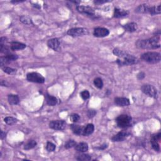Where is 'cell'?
<instances>
[{"label": "cell", "mask_w": 161, "mask_h": 161, "mask_svg": "<svg viewBox=\"0 0 161 161\" xmlns=\"http://www.w3.org/2000/svg\"><path fill=\"white\" fill-rule=\"evenodd\" d=\"M136 47L142 49H157L160 47V37H155L148 39L139 40L135 43Z\"/></svg>", "instance_id": "1"}, {"label": "cell", "mask_w": 161, "mask_h": 161, "mask_svg": "<svg viewBox=\"0 0 161 161\" xmlns=\"http://www.w3.org/2000/svg\"><path fill=\"white\" fill-rule=\"evenodd\" d=\"M141 59L150 64L159 63L161 60L160 53L156 52H148L144 53L140 57Z\"/></svg>", "instance_id": "2"}, {"label": "cell", "mask_w": 161, "mask_h": 161, "mask_svg": "<svg viewBox=\"0 0 161 161\" xmlns=\"http://www.w3.org/2000/svg\"><path fill=\"white\" fill-rule=\"evenodd\" d=\"M131 117L127 115H121L116 118L117 125L122 129L130 127L131 125Z\"/></svg>", "instance_id": "3"}, {"label": "cell", "mask_w": 161, "mask_h": 161, "mask_svg": "<svg viewBox=\"0 0 161 161\" xmlns=\"http://www.w3.org/2000/svg\"><path fill=\"white\" fill-rule=\"evenodd\" d=\"M141 90L144 94L149 97L155 99L158 98L157 90L153 86L150 84H144L141 87Z\"/></svg>", "instance_id": "4"}, {"label": "cell", "mask_w": 161, "mask_h": 161, "mask_svg": "<svg viewBox=\"0 0 161 161\" xmlns=\"http://www.w3.org/2000/svg\"><path fill=\"white\" fill-rule=\"evenodd\" d=\"M27 79L32 82H35V83L42 84L45 82V78L44 76L41 75L38 72H30L27 74Z\"/></svg>", "instance_id": "5"}, {"label": "cell", "mask_w": 161, "mask_h": 161, "mask_svg": "<svg viewBox=\"0 0 161 161\" xmlns=\"http://www.w3.org/2000/svg\"><path fill=\"white\" fill-rule=\"evenodd\" d=\"M67 34L68 35L72 37H81L84 36L88 34V30L85 28H72L69 29Z\"/></svg>", "instance_id": "6"}, {"label": "cell", "mask_w": 161, "mask_h": 161, "mask_svg": "<svg viewBox=\"0 0 161 161\" xmlns=\"http://www.w3.org/2000/svg\"><path fill=\"white\" fill-rule=\"evenodd\" d=\"M117 64L120 65V66H124V65H133L137 63V59L136 57L134 56L129 55V56H128L126 57L125 59H118L117 60Z\"/></svg>", "instance_id": "7"}, {"label": "cell", "mask_w": 161, "mask_h": 161, "mask_svg": "<svg viewBox=\"0 0 161 161\" xmlns=\"http://www.w3.org/2000/svg\"><path fill=\"white\" fill-rule=\"evenodd\" d=\"M49 127L55 130H63L66 127V123L64 120H53L49 123Z\"/></svg>", "instance_id": "8"}, {"label": "cell", "mask_w": 161, "mask_h": 161, "mask_svg": "<svg viewBox=\"0 0 161 161\" xmlns=\"http://www.w3.org/2000/svg\"><path fill=\"white\" fill-rule=\"evenodd\" d=\"M18 59V56L16 54H12V53H8L5 57H1L0 59V64H1V67L5 66V64L10 63L11 61H15Z\"/></svg>", "instance_id": "9"}, {"label": "cell", "mask_w": 161, "mask_h": 161, "mask_svg": "<svg viewBox=\"0 0 161 161\" xmlns=\"http://www.w3.org/2000/svg\"><path fill=\"white\" fill-rule=\"evenodd\" d=\"M110 34V31L106 28L98 27L94 30L93 35L98 38H102V37H107Z\"/></svg>", "instance_id": "10"}, {"label": "cell", "mask_w": 161, "mask_h": 161, "mask_svg": "<svg viewBox=\"0 0 161 161\" xmlns=\"http://www.w3.org/2000/svg\"><path fill=\"white\" fill-rule=\"evenodd\" d=\"M76 10L80 13L84 14L88 16H93L94 15V10L91 7L85 6H77Z\"/></svg>", "instance_id": "11"}, {"label": "cell", "mask_w": 161, "mask_h": 161, "mask_svg": "<svg viewBox=\"0 0 161 161\" xmlns=\"http://www.w3.org/2000/svg\"><path fill=\"white\" fill-rule=\"evenodd\" d=\"M47 45L49 48L53 49L54 51H59L60 50V43L58 39L54 38L48 40Z\"/></svg>", "instance_id": "12"}, {"label": "cell", "mask_w": 161, "mask_h": 161, "mask_svg": "<svg viewBox=\"0 0 161 161\" xmlns=\"http://www.w3.org/2000/svg\"><path fill=\"white\" fill-rule=\"evenodd\" d=\"M129 135V134H128L126 131H120L117 135H114L111 138V140L113 142H122L123 140H125Z\"/></svg>", "instance_id": "13"}, {"label": "cell", "mask_w": 161, "mask_h": 161, "mask_svg": "<svg viewBox=\"0 0 161 161\" xmlns=\"http://www.w3.org/2000/svg\"><path fill=\"white\" fill-rule=\"evenodd\" d=\"M115 104L119 106H129L130 103V100L127 98L117 97L115 98Z\"/></svg>", "instance_id": "14"}, {"label": "cell", "mask_w": 161, "mask_h": 161, "mask_svg": "<svg viewBox=\"0 0 161 161\" xmlns=\"http://www.w3.org/2000/svg\"><path fill=\"white\" fill-rule=\"evenodd\" d=\"M151 7L150 6H148L146 4H142V5H139L135 9V12L138 13H148L150 14Z\"/></svg>", "instance_id": "15"}, {"label": "cell", "mask_w": 161, "mask_h": 161, "mask_svg": "<svg viewBox=\"0 0 161 161\" xmlns=\"http://www.w3.org/2000/svg\"><path fill=\"white\" fill-rule=\"evenodd\" d=\"M123 28L125 31L130 33H132L137 31L138 28V25L135 22H131L123 25Z\"/></svg>", "instance_id": "16"}, {"label": "cell", "mask_w": 161, "mask_h": 161, "mask_svg": "<svg viewBox=\"0 0 161 161\" xmlns=\"http://www.w3.org/2000/svg\"><path fill=\"white\" fill-rule=\"evenodd\" d=\"M129 11L125 10H121L119 9V8H115L114 10V14L113 16L116 18H122V17H125V16H127L128 15H129Z\"/></svg>", "instance_id": "17"}, {"label": "cell", "mask_w": 161, "mask_h": 161, "mask_svg": "<svg viewBox=\"0 0 161 161\" xmlns=\"http://www.w3.org/2000/svg\"><path fill=\"white\" fill-rule=\"evenodd\" d=\"M113 54L118 56L119 58L120 59H125L126 57H127L128 56H129V53H128L127 52H126L124 51H122L121 49H120L118 48H115L113 49Z\"/></svg>", "instance_id": "18"}, {"label": "cell", "mask_w": 161, "mask_h": 161, "mask_svg": "<svg viewBox=\"0 0 161 161\" xmlns=\"http://www.w3.org/2000/svg\"><path fill=\"white\" fill-rule=\"evenodd\" d=\"M70 127H71V129L74 134L78 135H83V131H84V127H81V126L77 125L72 124L70 126Z\"/></svg>", "instance_id": "19"}, {"label": "cell", "mask_w": 161, "mask_h": 161, "mask_svg": "<svg viewBox=\"0 0 161 161\" xmlns=\"http://www.w3.org/2000/svg\"><path fill=\"white\" fill-rule=\"evenodd\" d=\"M27 45L21 42H12L11 43V49L12 51H18V50H23L25 49Z\"/></svg>", "instance_id": "20"}, {"label": "cell", "mask_w": 161, "mask_h": 161, "mask_svg": "<svg viewBox=\"0 0 161 161\" xmlns=\"http://www.w3.org/2000/svg\"><path fill=\"white\" fill-rule=\"evenodd\" d=\"M75 149L79 152H86L88 150V145L86 142H81L76 145Z\"/></svg>", "instance_id": "21"}, {"label": "cell", "mask_w": 161, "mask_h": 161, "mask_svg": "<svg viewBox=\"0 0 161 161\" xmlns=\"http://www.w3.org/2000/svg\"><path fill=\"white\" fill-rule=\"evenodd\" d=\"M45 100H46L47 104L49 106H53L57 104V99L55 97L50 95V94H47L45 96Z\"/></svg>", "instance_id": "22"}, {"label": "cell", "mask_w": 161, "mask_h": 161, "mask_svg": "<svg viewBox=\"0 0 161 161\" xmlns=\"http://www.w3.org/2000/svg\"><path fill=\"white\" fill-rule=\"evenodd\" d=\"M8 100L11 105H16L20 102L19 97L16 94H9L8 96Z\"/></svg>", "instance_id": "23"}, {"label": "cell", "mask_w": 161, "mask_h": 161, "mask_svg": "<svg viewBox=\"0 0 161 161\" xmlns=\"http://www.w3.org/2000/svg\"><path fill=\"white\" fill-rule=\"evenodd\" d=\"M94 130V126L92 123H89V124H88L87 126L84 127V131H83V135L84 136H89L91 134H92L93 133V131Z\"/></svg>", "instance_id": "24"}, {"label": "cell", "mask_w": 161, "mask_h": 161, "mask_svg": "<svg viewBox=\"0 0 161 161\" xmlns=\"http://www.w3.org/2000/svg\"><path fill=\"white\" fill-rule=\"evenodd\" d=\"M20 20L22 23L25 25H33V22L32 18L28 16L23 15L20 17Z\"/></svg>", "instance_id": "25"}, {"label": "cell", "mask_w": 161, "mask_h": 161, "mask_svg": "<svg viewBox=\"0 0 161 161\" xmlns=\"http://www.w3.org/2000/svg\"><path fill=\"white\" fill-rule=\"evenodd\" d=\"M37 144V143L35 140H29V141H28L27 143H25V145L24 146V149L26 150L32 149V148L35 147Z\"/></svg>", "instance_id": "26"}, {"label": "cell", "mask_w": 161, "mask_h": 161, "mask_svg": "<svg viewBox=\"0 0 161 161\" xmlns=\"http://www.w3.org/2000/svg\"><path fill=\"white\" fill-rule=\"evenodd\" d=\"M4 121H5V122L8 125H13L18 122V120L12 117H8L4 119Z\"/></svg>", "instance_id": "27"}, {"label": "cell", "mask_w": 161, "mask_h": 161, "mask_svg": "<svg viewBox=\"0 0 161 161\" xmlns=\"http://www.w3.org/2000/svg\"><path fill=\"white\" fill-rule=\"evenodd\" d=\"M161 13V10H160V5L157 6H153L151 7V11L150 14L151 15H159Z\"/></svg>", "instance_id": "28"}, {"label": "cell", "mask_w": 161, "mask_h": 161, "mask_svg": "<svg viewBox=\"0 0 161 161\" xmlns=\"http://www.w3.org/2000/svg\"><path fill=\"white\" fill-rule=\"evenodd\" d=\"M94 84L98 89H102L103 87V82L100 77H96L94 79Z\"/></svg>", "instance_id": "29"}, {"label": "cell", "mask_w": 161, "mask_h": 161, "mask_svg": "<svg viewBox=\"0 0 161 161\" xmlns=\"http://www.w3.org/2000/svg\"><path fill=\"white\" fill-rule=\"evenodd\" d=\"M1 68L3 72H5V73L8 74H15L16 73V71H17V70L15 69L9 67H6V66H4V67H2Z\"/></svg>", "instance_id": "30"}, {"label": "cell", "mask_w": 161, "mask_h": 161, "mask_svg": "<svg viewBox=\"0 0 161 161\" xmlns=\"http://www.w3.org/2000/svg\"><path fill=\"white\" fill-rule=\"evenodd\" d=\"M77 160H81V161H88L91 160V157L88 154H81L77 156Z\"/></svg>", "instance_id": "31"}, {"label": "cell", "mask_w": 161, "mask_h": 161, "mask_svg": "<svg viewBox=\"0 0 161 161\" xmlns=\"http://www.w3.org/2000/svg\"><path fill=\"white\" fill-rule=\"evenodd\" d=\"M76 144L77 143H76V141H74V140H69V141H67L65 143L64 147L66 149H69V148H71L75 147Z\"/></svg>", "instance_id": "32"}, {"label": "cell", "mask_w": 161, "mask_h": 161, "mask_svg": "<svg viewBox=\"0 0 161 161\" xmlns=\"http://www.w3.org/2000/svg\"><path fill=\"white\" fill-rule=\"evenodd\" d=\"M56 146L55 144H53L51 142H48L47 143L46 149L48 152H53L56 150Z\"/></svg>", "instance_id": "33"}, {"label": "cell", "mask_w": 161, "mask_h": 161, "mask_svg": "<svg viewBox=\"0 0 161 161\" xmlns=\"http://www.w3.org/2000/svg\"><path fill=\"white\" fill-rule=\"evenodd\" d=\"M161 139V134L158 133L157 134H155L152 136L151 139H150V142H159V141Z\"/></svg>", "instance_id": "34"}, {"label": "cell", "mask_w": 161, "mask_h": 161, "mask_svg": "<svg viewBox=\"0 0 161 161\" xmlns=\"http://www.w3.org/2000/svg\"><path fill=\"white\" fill-rule=\"evenodd\" d=\"M81 96L84 100H88V98H89L90 94H89L88 91L84 90L83 91H82L81 93Z\"/></svg>", "instance_id": "35"}, {"label": "cell", "mask_w": 161, "mask_h": 161, "mask_svg": "<svg viewBox=\"0 0 161 161\" xmlns=\"http://www.w3.org/2000/svg\"><path fill=\"white\" fill-rule=\"evenodd\" d=\"M80 119V117L79 115L76 113H74L71 115V116H70V120L73 122V123H76L77 122H78L79 120Z\"/></svg>", "instance_id": "36"}, {"label": "cell", "mask_w": 161, "mask_h": 161, "mask_svg": "<svg viewBox=\"0 0 161 161\" xmlns=\"http://www.w3.org/2000/svg\"><path fill=\"white\" fill-rule=\"evenodd\" d=\"M152 144V147L153 148V149L157 152H159L160 151V146L159 142H150Z\"/></svg>", "instance_id": "37"}, {"label": "cell", "mask_w": 161, "mask_h": 161, "mask_svg": "<svg viewBox=\"0 0 161 161\" xmlns=\"http://www.w3.org/2000/svg\"><path fill=\"white\" fill-rule=\"evenodd\" d=\"M96 114V111L94 110H89L88 111V117L89 118H92L94 116H95Z\"/></svg>", "instance_id": "38"}, {"label": "cell", "mask_w": 161, "mask_h": 161, "mask_svg": "<svg viewBox=\"0 0 161 161\" xmlns=\"http://www.w3.org/2000/svg\"><path fill=\"white\" fill-rule=\"evenodd\" d=\"M110 1H107V0H95L94 1V3L96 4V5H101L103 3H106L107 2H109Z\"/></svg>", "instance_id": "39"}, {"label": "cell", "mask_w": 161, "mask_h": 161, "mask_svg": "<svg viewBox=\"0 0 161 161\" xmlns=\"http://www.w3.org/2000/svg\"><path fill=\"white\" fill-rule=\"evenodd\" d=\"M145 76H146L145 73L143 72H140L137 74V78L139 80H141V79H143V78L145 77Z\"/></svg>", "instance_id": "40"}, {"label": "cell", "mask_w": 161, "mask_h": 161, "mask_svg": "<svg viewBox=\"0 0 161 161\" xmlns=\"http://www.w3.org/2000/svg\"><path fill=\"white\" fill-rule=\"evenodd\" d=\"M107 147H108V144L103 143V145H101V146H100V147L96 148H98V149H99V150H105V149H106Z\"/></svg>", "instance_id": "41"}, {"label": "cell", "mask_w": 161, "mask_h": 161, "mask_svg": "<svg viewBox=\"0 0 161 161\" xmlns=\"http://www.w3.org/2000/svg\"><path fill=\"white\" fill-rule=\"evenodd\" d=\"M6 137V134L5 132H4L3 130L1 131V139L3 140Z\"/></svg>", "instance_id": "42"}, {"label": "cell", "mask_w": 161, "mask_h": 161, "mask_svg": "<svg viewBox=\"0 0 161 161\" xmlns=\"http://www.w3.org/2000/svg\"><path fill=\"white\" fill-rule=\"evenodd\" d=\"M32 5L34 7H35V8H38V9H40L41 8V6L39 5V4H34V3H32Z\"/></svg>", "instance_id": "43"}, {"label": "cell", "mask_w": 161, "mask_h": 161, "mask_svg": "<svg viewBox=\"0 0 161 161\" xmlns=\"http://www.w3.org/2000/svg\"><path fill=\"white\" fill-rule=\"evenodd\" d=\"M25 1H21V0H19V1H16V0H14V1H11V3H13V4H16V3H22V2H24Z\"/></svg>", "instance_id": "44"}, {"label": "cell", "mask_w": 161, "mask_h": 161, "mask_svg": "<svg viewBox=\"0 0 161 161\" xmlns=\"http://www.w3.org/2000/svg\"><path fill=\"white\" fill-rule=\"evenodd\" d=\"M1 85L2 86H7L6 82H5V81H3V80H1Z\"/></svg>", "instance_id": "45"}, {"label": "cell", "mask_w": 161, "mask_h": 161, "mask_svg": "<svg viewBox=\"0 0 161 161\" xmlns=\"http://www.w3.org/2000/svg\"><path fill=\"white\" fill-rule=\"evenodd\" d=\"M71 2L75 3V4H76V5H79V4L81 3L80 1H71Z\"/></svg>", "instance_id": "46"}]
</instances>
